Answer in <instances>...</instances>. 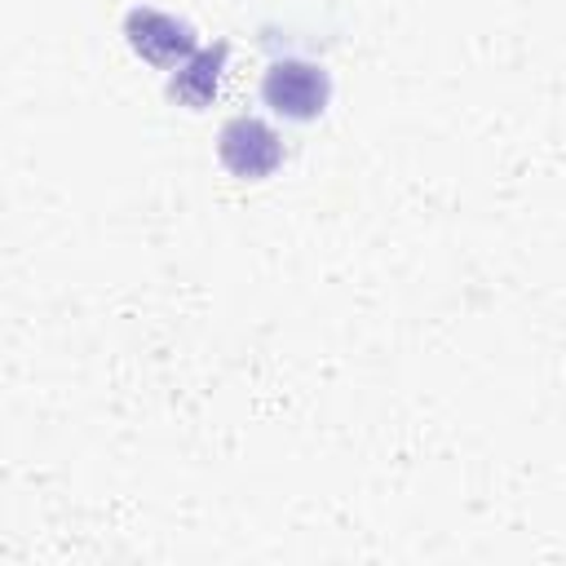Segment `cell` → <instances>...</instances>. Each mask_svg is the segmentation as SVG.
<instances>
[{
  "mask_svg": "<svg viewBox=\"0 0 566 566\" xmlns=\"http://www.w3.org/2000/svg\"><path fill=\"white\" fill-rule=\"evenodd\" d=\"M261 102L283 119H314L332 102V75L310 57H279L261 75Z\"/></svg>",
  "mask_w": 566,
  "mask_h": 566,
  "instance_id": "obj_1",
  "label": "cell"
},
{
  "mask_svg": "<svg viewBox=\"0 0 566 566\" xmlns=\"http://www.w3.org/2000/svg\"><path fill=\"white\" fill-rule=\"evenodd\" d=\"M217 155L234 177L256 181L283 164V142L261 115H230L217 133Z\"/></svg>",
  "mask_w": 566,
  "mask_h": 566,
  "instance_id": "obj_2",
  "label": "cell"
},
{
  "mask_svg": "<svg viewBox=\"0 0 566 566\" xmlns=\"http://www.w3.org/2000/svg\"><path fill=\"white\" fill-rule=\"evenodd\" d=\"M124 40L137 57L155 62V66H181L199 44H195V27L177 13H164V9H150V4H137L128 9L124 18Z\"/></svg>",
  "mask_w": 566,
  "mask_h": 566,
  "instance_id": "obj_3",
  "label": "cell"
},
{
  "mask_svg": "<svg viewBox=\"0 0 566 566\" xmlns=\"http://www.w3.org/2000/svg\"><path fill=\"white\" fill-rule=\"evenodd\" d=\"M221 71H226V44H212V49H195L177 75H172V93L186 102V106H208L221 88Z\"/></svg>",
  "mask_w": 566,
  "mask_h": 566,
  "instance_id": "obj_4",
  "label": "cell"
}]
</instances>
